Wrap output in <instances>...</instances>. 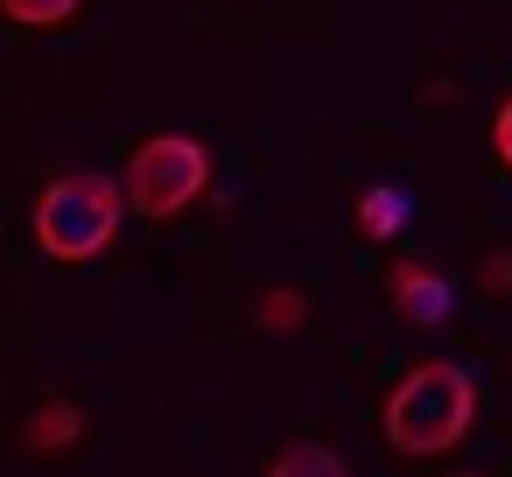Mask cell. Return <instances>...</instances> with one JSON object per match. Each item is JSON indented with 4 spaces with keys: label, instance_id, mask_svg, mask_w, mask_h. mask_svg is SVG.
<instances>
[{
    "label": "cell",
    "instance_id": "cell-1",
    "mask_svg": "<svg viewBox=\"0 0 512 477\" xmlns=\"http://www.w3.org/2000/svg\"><path fill=\"white\" fill-rule=\"evenodd\" d=\"M470 414H477V386L463 365H414L386 393V442L407 456H442L463 442Z\"/></svg>",
    "mask_w": 512,
    "mask_h": 477
},
{
    "label": "cell",
    "instance_id": "cell-2",
    "mask_svg": "<svg viewBox=\"0 0 512 477\" xmlns=\"http://www.w3.org/2000/svg\"><path fill=\"white\" fill-rule=\"evenodd\" d=\"M120 211H127V190L113 176H57L36 197V246L50 260H92L113 246Z\"/></svg>",
    "mask_w": 512,
    "mask_h": 477
},
{
    "label": "cell",
    "instance_id": "cell-3",
    "mask_svg": "<svg viewBox=\"0 0 512 477\" xmlns=\"http://www.w3.org/2000/svg\"><path fill=\"white\" fill-rule=\"evenodd\" d=\"M204 183H211V155L197 141H183V134H155V141L134 148L120 190H127V204L141 218H176L183 204L204 197Z\"/></svg>",
    "mask_w": 512,
    "mask_h": 477
},
{
    "label": "cell",
    "instance_id": "cell-4",
    "mask_svg": "<svg viewBox=\"0 0 512 477\" xmlns=\"http://www.w3.org/2000/svg\"><path fill=\"white\" fill-rule=\"evenodd\" d=\"M386 288H393V302H400L407 323H442V316H449V288H442V274H428V267H414V260H400Z\"/></svg>",
    "mask_w": 512,
    "mask_h": 477
},
{
    "label": "cell",
    "instance_id": "cell-5",
    "mask_svg": "<svg viewBox=\"0 0 512 477\" xmlns=\"http://www.w3.org/2000/svg\"><path fill=\"white\" fill-rule=\"evenodd\" d=\"M78 428H85V421H78V407H71V400H43V407L29 414L22 442H29V449H71V442H78Z\"/></svg>",
    "mask_w": 512,
    "mask_h": 477
},
{
    "label": "cell",
    "instance_id": "cell-6",
    "mask_svg": "<svg viewBox=\"0 0 512 477\" xmlns=\"http://www.w3.org/2000/svg\"><path fill=\"white\" fill-rule=\"evenodd\" d=\"M267 477H351V470H344L323 442H288V449L267 463Z\"/></svg>",
    "mask_w": 512,
    "mask_h": 477
},
{
    "label": "cell",
    "instance_id": "cell-7",
    "mask_svg": "<svg viewBox=\"0 0 512 477\" xmlns=\"http://www.w3.org/2000/svg\"><path fill=\"white\" fill-rule=\"evenodd\" d=\"M358 225H365L372 239H393V232L407 225V197H400V190H372V197L358 204Z\"/></svg>",
    "mask_w": 512,
    "mask_h": 477
},
{
    "label": "cell",
    "instance_id": "cell-8",
    "mask_svg": "<svg viewBox=\"0 0 512 477\" xmlns=\"http://www.w3.org/2000/svg\"><path fill=\"white\" fill-rule=\"evenodd\" d=\"M0 8H8V22H22V29H57V22L78 15V0H0Z\"/></svg>",
    "mask_w": 512,
    "mask_h": 477
},
{
    "label": "cell",
    "instance_id": "cell-9",
    "mask_svg": "<svg viewBox=\"0 0 512 477\" xmlns=\"http://www.w3.org/2000/svg\"><path fill=\"white\" fill-rule=\"evenodd\" d=\"M295 323H302V295H295V288L260 295V330H295Z\"/></svg>",
    "mask_w": 512,
    "mask_h": 477
},
{
    "label": "cell",
    "instance_id": "cell-10",
    "mask_svg": "<svg viewBox=\"0 0 512 477\" xmlns=\"http://www.w3.org/2000/svg\"><path fill=\"white\" fill-rule=\"evenodd\" d=\"M491 141H498V162L512 169V99L498 106V120H491Z\"/></svg>",
    "mask_w": 512,
    "mask_h": 477
},
{
    "label": "cell",
    "instance_id": "cell-11",
    "mask_svg": "<svg viewBox=\"0 0 512 477\" xmlns=\"http://www.w3.org/2000/svg\"><path fill=\"white\" fill-rule=\"evenodd\" d=\"M484 288H512V260H484Z\"/></svg>",
    "mask_w": 512,
    "mask_h": 477
},
{
    "label": "cell",
    "instance_id": "cell-12",
    "mask_svg": "<svg viewBox=\"0 0 512 477\" xmlns=\"http://www.w3.org/2000/svg\"><path fill=\"white\" fill-rule=\"evenodd\" d=\"M442 477H470V470H442Z\"/></svg>",
    "mask_w": 512,
    "mask_h": 477
}]
</instances>
